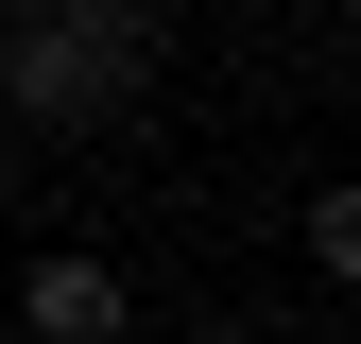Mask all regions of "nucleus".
Returning <instances> with one entry per match:
<instances>
[{
    "instance_id": "obj_1",
    "label": "nucleus",
    "mask_w": 361,
    "mask_h": 344,
    "mask_svg": "<svg viewBox=\"0 0 361 344\" xmlns=\"http://www.w3.org/2000/svg\"><path fill=\"white\" fill-rule=\"evenodd\" d=\"M155 86V0H18V35H0V104L86 138V121H121Z\"/></svg>"
},
{
    "instance_id": "obj_2",
    "label": "nucleus",
    "mask_w": 361,
    "mask_h": 344,
    "mask_svg": "<svg viewBox=\"0 0 361 344\" xmlns=\"http://www.w3.org/2000/svg\"><path fill=\"white\" fill-rule=\"evenodd\" d=\"M18 327L35 344H121V276H104V258H35V276H18Z\"/></svg>"
}]
</instances>
